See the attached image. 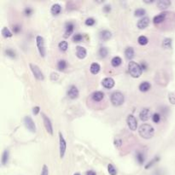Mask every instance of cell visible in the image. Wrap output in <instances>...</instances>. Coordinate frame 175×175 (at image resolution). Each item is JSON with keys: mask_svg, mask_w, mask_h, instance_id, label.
I'll use <instances>...</instances> for the list:
<instances>
[{"mask_svg": "<svg viewBox=\"0 0 175 175\" xmlns=\"http://www.w3.org/2000/svg\"><path fill=\"white\" fill-rule=\"evenodd\" d=\"M150 88H151V85H150V83L148 81L142 82L141 84L139 85V91H142V92H146V91H150Z\"/></svg>", "mask_w": 175, "mask_h": 175, "instance_id": "cb8c5ba5", "label": "cell"}, {"mask_svg": "<svg viewBox=\"0 0 175 175\" xmlns=\"http://www.w3.org/2000/svg\"><path fill=\"white\" fill-rule=\"evenodd\" d=\"M155 80L157 84H159L160 85H165L168 81V79H167V75L166 74V73L163 72V71H159L156 74Z\"/></svg>", "mask_w": 175, "mask_h": 175, "instance_id": "52a82bcc", "label": "cell"}, {"mask_svg": "<svg viewBox=\"0 0 175 175\" xmlns=\"http://www.w3.org/2000/svg\"><path fill=\"white\" fill-rule=\"evenodd\" d=\"M100 69H101V66L97 63H91V68H90V71H91L92 74H97L100 72Z\"/></svg>", "mask_w": 175, "mask_h": 175, "instance_id": "484cf974", "label": "cell"}, {"mask_svg": "<svg viewBox=\"0 0 175 175\" xmlns=\"http://www.w3.org/2000/svg\"><path fill=\"white\" fill-rule=\"evenodd\" d=\"M152 121L156 124L159 123L161 121V115L158 113H155L154 115H152Z\"/></svg>", "mask_w": 175, "mask_h": 175, "instance_id": "60d3db41", "label": "cell"}, {"mask_svg": "<svg viewBox=\"0 0 175 175\" xmlns=\"http://www.w3.org/2000/svg\"><path fill=\"white\" fill-rule=\"evenodd\" d=\"M39 112H40V108H39V106H35V107H33V114L34 115H39Z\"/></svg>", "mask_w": 175, "mask_h": 175, "instance_id": "7dc6e473", "label": "cell"}, {"mask_svg": "<svg viewBox=\"0 0 175 175\" xmlns=\"http://www.w3.org/2000/svg\"><path fill=\"white\" fill-rule=\"evenodd\" d=\"M4 54H5V56H7V57H9L10 58H15V57H16L15 51L10 48L6 49V50L4 51Z\"/></svg>", "mask_w": 175, "mask_h": 175, "instance_id": "e575fe53", "label": "cell"}, {"mask_svg": "<svg viewBox=\"0 0 175 175\" xmlns=\"http://www.w3.org/2000/svg\"><path fill=\"white\" fill-rule=\"evenodd\" d=\"M168 100L171 104L175 105V92H170L168 94Z\"/></svg>", "mask_w": 175, "mask_h": 175, "instance_id": "b9f144b4", "label": "cell"}, {"mask_svg": "<svg viewBox=\"0 0 175 175\" xmlns=\"http://www.w3.org/2000/svg\"><path fill=\"white\" fill-rule=\"evenodd\" d=\"M57 67V69L59 71H64L67 68V67H68V63H67L66 61L62 59V60L58 61Z\"/></svg>", "mask_w": 175, "mask_h": 175, "instance_id": "f1b7e54d", "label": "cell"}, {"mask_svg": "<svg viewBox=\"0 0 175 175\" xmlns=\"http://www.w3.org/2000/svg\"><path fill=\"white\" fill-rule=\"evenodd\" d=\"M41 116H42L43 122H44V125H45V127H46L47 133L49 134H51V135H53V126H52L51 119L45 113H41Z\"/></svg>", "mask_w": 175, "mask_h": 175, "instance_id": "9c48e42d", "label": "cell"}, {"mask_svg": "<svg viewBox=\"0 0 175 175\" xmlns=\"http://www.w3.org/2000/svg\"><path fill=\"white\" fill-rule=\"evenodd\" d=\"M62 11V6L59 3H54L51 8V13L52 15H58Z\"/></svg>", "mask_w": 175, "mask_h": 175, "instance_id": "d4e9b609", "label": "cell"}, {"mask_svg": "<svg viewBox=\"0 0 175 175\" xmlns=\"http://www.w3.org/2000/svg\"><path fill=\"white\" fill-rule=\"evenodd\" d=\"M74 24L72 21L67 22L65 25V33H64V38H68L71 36L74 33Z\"/></svg>", "mask_w": 175, "mask_h": 175, "instance_id": "5bb4252c", "label": "cell"}, {"mask_svg": "<svg viewBox=\"0 0 175 175\" xmlns=\"http://www.w3.org/2000/svg\"><path fill=\"white\" fill-rule=\"evenodd\" d=\"M74 175H80V173H79V172H75Z\"/></svg>", "mask_w": 175, "mask_h": 175, "instance_id": "f5cc1de1", "label": "cell"}, {"mask_svg": "<svg viewBox=\"0 0 175 175\" xmlns=\"http://www.w3.org/2000/svg\"><path fill=\"white\" fill-rule=\"evenodd\" d=\"M50 78H51V79H52V81H56V80H57L58 78H59V75H58L57 73H52L51 74V75H50Z\"/></svg>", "mask_w": 175, "mask_h": 175, "instance_id": "ee69618b", "label": "cell"}, {"mask_svg": "<svg viewBox=\"0 0 175 175\" xmlns=\"http://www.w3.org/2000/svg\"><path fill=\"white\" fill-rule=\"evenodd\" d=\"M146 13V10L145 9H142V8H139V9H135L134 11V15L137 16V17H141V16H144Z\"/></svg>", "mask_w": 175, "mask_h": 175, "instance_id": "8d00e7d4", "label": "cell"}, {"mask_svg": "<svg viewBox=\"0 0 175 175\" xmlns=\"http://www.w3.org/2000/svg\"><path fill=\"white\" fill-rule=\"evenodd\" d=\"M29 67H30V69L31 71H32V73H33V76H34L38 80L43 81V80L45 79L44 74H43V72L41 71V69L39 68V66H37L36 64L29 63Z\"/></svg>", "mask_w": 175, "mask_h": 175, "instance_id": "5b68a950", "label": "cell"}, {"mask_svg": "<svg viewBox=\"0 0 175 175\" xmlns=\"http://www.w3.org/2000/svg\"><path fill=\"white\" fill-rule=\"evenodd\" d=\"M21 31V26H19V25H15L14 27H13V32L14 33H19Z\"/></svg>", "mask_w": 175, "mask_h": 175, "instance_id": "f6af8a7d", "label": "cell"}, {"mask_svg": "<svg viewBox=\"0 0 175 175\" xmlns=\"http://www.w3.org/2000/svg\"><path fill=\"white\" fill-rule=\"evenodd\" d=\"M161 46H162V48L167 49V50L171 49L172 48V39H170V38H166V39H163Z\"/></svg>", "mask_w": 175, "mask_h": 175, "instance_id": "83f0119b", "label": "cell"}, {"mask_svg": "<svg viewBox=\"0 0 175 175\" xmlns=\"http://www.w3.org/2000/svg\"><path fill=\"white\" fill-rule=\"evenodd\" d=\"M150 18L149 17H144V18L140 19L138 23H137V27H139V29H145L148 27L150 24Z\"/></svg>", "mask_w": 175, "mask_h": 175, "instance_id": "e0dca14e", "label": "cell"}, {"mask_svg": "<svg viewBox=\"0 0 175 175\" xmlns=\"http://www.w3.org/2000/svg\"><path fill=\"white\" fill-rule=\"evenodd\" d=\"M98 55L100 58H105L109 55V50L106 47H101L98 51Z\"/></svg>", "mask_w": 175, "mask_h": 175, "instance_id": "4dcf8cb0", "label": "cell"}, {"mask_svg": "<svg viewBox=\"0 0 175 175\" xmlns=\"http://www.w3.org/2000/svg\"><path fill=\"white\" fill-rule=\"evenodd\" d=\"M33 9L31 8V7H26L23 10V14L24 15L26 16H31V15H33Z\"/></svg>", "mask_w": 175, "mask_h": 175, "instance_id": "f35d334b", "label": "cell"}, {"mask_svg": "<svg viewBox=\"0 0 175 175\" xmlns=\"http://www.w3.org/2000/svg\"><path fill=\"white\" fill-rule=\"evenodd\" d=\"M1 33H2V35H3V37H4V38H11V37L13 36L12 33L9 31V28H7L6 27H3V28H2V30H1Z\"/></svg>", "mask_w": 175, "mask_h": 175, "instance_id": "1f68e13d", "label": "cell"}, {"mask_svg": "<svg viewBox=\"0 0 175 175\" xmlns=\"http://www.w3.org/2000/svg\"><path fill=\"white\" fill-rule=\"evenodd\" d=\"M95 23H96L95 19L91 18V17H90V18H87L86 20H85V24L86 25V26H88V27H92Z\"/></svg>", "mask_w": 175, "mask_h": 175, "instance_id": "ab89813d", "label": "cell"}, {"mask_svg": "<svg viewBox=\"0 0 175 175\" xmlns=\"http://www.w3.org/2000/svg\"><path fill=\"white\" fill-rule=\"evenodd\" d=\"M121 63H122V59H121L120 57H115L112 58L111 65L114 67V68H117V67L120 66Z\"/></svg>", "mask_w": 175, "mask_h": 175, "instance_id": "f546056e", "label": "cell"}, {"mask_svg": "<svg viewBox=\"0 0 175 175\" xmlns=\"http://www.w3.org/2000/svg\"><path fill=\"white\" fill-rule=\"evenodd\" d=\"M140 66H141V68H142L143 70H146L147 69V68H148V66H147V63H146L145 62H142L141 64H140Z\"/></svg>", "mask_w": 175, "mask_h": 175, "instance_id": "681fc988", "label": "cell"}, {"mask_svg": "<svg viewBox=\"0 0 175 175\" xmlns=\"http://www.w3.org/2000/svg\"><path fill=\"white\" fill-rule=\"evenodd\" d=\"M36 44H37V47H38V51L39 52V55L42 57H45L46 54V45H45V39L42 36L40 35H38L36 37Z\"/></svg>", "mask_w": 175, "mask_h": 175, "instance_id": "277c9868", "label": "cell"}, {"mask_svg": "<svg viewBox=\"0 0 175 175\" xmlns=\"http://www.w3.org/2000/svg\"><path fill=\"white\" fill-rule=\"evenodd\" d=\"M127 123L129 129L132 131H136L138 128V121L135 116H133V115H129L127 116Z\"/></svg>", "mask_w": 175, "mask_h": 175, "instance_id": "30bf717a", "label": "cell"}, {"mask_svg": "<svg viewBox=\"0 0 175 175\" xmlns=\"http://www.w3.org/2000/svg\"><path fill=\"white\" fill-rule=\"evenodd\" d=\"M67 150V142L64 139L63 135L62 133H59V152H60V157L63 159L66 154Z\"/></svg>", "mask_w": 175, "mask_h": 175, "instance_id": "ba28073f", "label": "cell"}, {"mask_svg": "<svg viewBox=\"0 0 175 175\" xmlns=\"http://www.w3.org/2000/svg\"><path fill=\"white\" fill-rule=\"evenodd\" d=\"M23 122H24L26 128L29 132L33 133H36V126H35V123H34V121H33V120L32 119L31 116H29V115L25 116L24 119H23Z\"/></svg>", "mask_w": 175, "mask_h": 175, "instance_id": "8992f818", "label": "cell"}, {"mask_svg": "<svg viewBox=\"0 0 175 175\" xmlns=\"http://www.w3.org/2000/svg\"><path fill=\"white\" fill-rule=\"evenodd\" d=\"M112 38V33L109 30H103L99 33V39L103 41H108Z\"/></svg>", "mask_w": 175, "mask_h": 175, "instance_id": "ac0fdd59", "label": "cell"}, {"mask_svg": "<svg viewBox=\"0 0 175 175\" xmlns=\"http://www.w3.org/2000/svg\"><path fill=\"white\" fill-rule=\"evenodd\" d=\"M72 40L73 42L74 43L81 42L82 40H83V36H82V34H80V33H75V34H74V36L72 37Z\"/></svg>", "mask_w": 175, "mask_h": 175, "instance_id": "74e56055", "label": "cell"}, {"mask_svg": "<svg viewBox=\"0 0 175 175\" xmlns=\"http://www.w3.org/2000/svg\"><path fill=\"white\" fill-rule=\"evenodd\" d=\"M58 48L60 49V51H62V52H67V50L68 48V44L67 41L63 40L58 44Z\"/></svg>", "mask_w": 175, "mask_h": 175, "instance_id": "836d02e7", "label": "cell"}, {"mask_svg": "<svg viewBox=\"0 0 175 175\" xmlns=\"http://www.w3.org/2000/svg\"><path fill=\"white\" fill-rule=\"evenodd\" d=\"M171 3H172L171 1H169V0H160V1H157L156 4L158 9L164 10V9H167L171 5Z\"/></svg>", "mask_w": 175, "mask_h": 175, "instance_id": "ffe728a7", "label": "cell"}, {"mask_svg": "<svg viewBox=\"0 0 175 175\" xmlns=\"http://www.w3.org/2000/svg\"><path fill=\"white\" fill-rule=\"evenodd\" d=\"M139 133L143 139H150L154 136L155 129L150 124H142L139 128Z\"/></svg>", "mask_w": 175, "mask_h": 175, "instance_id": "6da1fadb", "label": "cell"}, {"mask_svg": "<svg viewBox=\"0 0 175 175\" xmlns=\"http://www.w3.org/2000/svg\"><path fill=\"white\" fill-rule=\"evenodd\" d=\"M160 161V156H156L155 157H153V159L150 161H149L148 164H146L145 166V168L147 170V169H150L151 167H153L157 163L158 161Z\"/></svg>", "mask_w": 175, "mask_h": 175, "instance_id": "4316f807", "label": "cell"}, {"mask_svg": "<svg viewBox=\"0 0 175 175\" xmlns=\"http://www.w3.org/2000/svg\"><path fill=\"white\" fill-rule=\"evenodd\" d=\"M150 115H151V113H150V109L148 108H145V109H143L140 113H139V119L141 120L142 121H147L150 118Z\"/></svg>", "mask_w": 175, "mask_h": 175, "instance_id": "4fadbf2b", "label": "cell"}, {"mask_svg": "<svg viewBox=\"0 0 175 175\" xmlns=\"http://www.w3.org/2000/svg\"><path fill=\"white\" fill-rule=\"evenodd\" d=\"M108 172L109 175H117V169L115 168L113 164L109 163L108 165Z\"/></svg>", "mask_w": 175, "mask_h": 175, "instance_id": "d590c367", "label": "cell"}, {"mask_svg": "<svg viewBox=\"0 0 175 175\" xmlns=\"http://www.w3.org/2000/svg\"><path fill=\"white\" fill-rule=\"evenodd\" d=\"M167 15V12H162L159 14V15H156L153 19V22L155 25H158L162 23L163 21H166Z\"/></svg>", "mask_w": 175, "mask_h": 175, "instance_id": "2e32d148", "label": "cell"}, {"mask_svg": "<svg viewBox=\"0 0 175 175\" xmlns=\"http://www.w3.org/2000/svg\"><path fill=\"white\" fill-rule=\"evenodd\" d=\"M103 98H104V93L103 91H94L93 93L91 94V99L93 100L94 102H101Z\"/></svg>", "mask_w": 175, "mask_h": 175, "instance_id": "d6986e66", "label": "cell"}, {"mask_svg": "<svg viewBox=\"0 0 175 175\" xmlns=\"http://www.w3.org/2000/svg\"><path fill=\"white\" fill-rule=\"evenodd\" d=\"M153 175H165V172L161 169H158V170L153 172Z\"/></svg>", "mask_w": 175, "mask_h": 175, "instance_id": "c3c4849f", "label": "cell"}, {"mask_svg": "<svg viewBox=\"0 0 175 175\" xmlns=\"http://www.w3.org/2000/svg\"><path fill=\"white\" fill-rule=\"evenodd\" d=\"M87 55V52H86V49L83 47V46H78L76 47V57L79 59H84Z\"/></svg>", "mask_w": 175, "mask_h": 175, "instance_id": "9a60e30c", "label": "cell"}, {"mask_svg": "<svg viewBox=\"0 0 175 175\" xmlns=\"http://www.w3.org/2000/svg\"><path fill=\"white\" fill-rule=\"evenodd\" d=\"M115 143L116 146H119V145H121V139H116V140L115 141Z\"/></svg>", "mask_w": 175, "mask_h": 175, "instance_id": "816d5d0a", "label": "cell"}, {"mask_svg": "<svg viewBox=\"0 0 175 175\" xmlns=\"http://www.w3.org/2000/svg\"><path fill=\"white\" fill-rule=\"evenodd\" d=\"M128 71H129L130 75L133 78H139L143 74V69L140 64L137 63L136 62H133V61H131L128 63Z\"/></svg>", "mask_w": 175, "mask_h": 175, "instance_id": "7a4b0ae2", "label": "cell"}, {"mask_svg": "<svg viewBox=\"0 0 175 175\" xmlns=\"http://www.w3.org/2000/svg\"><path fill=\"white\" fill-rule=\"evenodd\" d=\"M110 101H111L113 105L118 107V106L123 104L125 102V97H124L123 93H121V91H115L111 94Z\"/></svg>", "mask_w": 175, "mask_h": 175, "instance_id": "3957f363", "label": "cell"}, {"mask_svg": "<svg viewBox=\"0 0 175 175\" xmlns=\"http://www.w3.org/2000/svg\"><path fill=\"white\" fill-rule=\"evenodd\" d=\"M115 79L111 77H107L102 80V85L106 89H112L115 86Z\"/></svg>", "mask_w": 175, "mask_h": 175, "instance_id": "7c38bea8", "label": "cell"}, {"mask_svg": "<svg viewBox=\"0 0 175 175\" xmlns=\"http://www.w3.org/2000/svg\"><path fill=\"white\" fill-rule=\"evenodd\" d=\"M134 49L133 47H127L126 50H125V57L127 58V60H129L131 62V60L134 57Z\"/></svg>", "mask_w": 175, "mask_h": 175, "instance_id": "603a6c76", "label": "cell"}, {"mask_svg": "<svg viewBox=\"0 0 175 175\" xmlns=\"http://www.w3.org/2000/svg\"><path fill=\"white\" fill-rule=\"evenodd\" d=\"M136 160L139 165H143L145 161V154L141 150H138L136 152Z\"/></svg>", "mask_w": 175, "mask_h": 175, "instance_id": "7402d4cb", "label": "cell"}, {"mask_svg": "<svg viewBox=\"0 0 175 175\" xmlns=\"http://www.w3.org/2000/svg\"><path fill=\"white\" fill-rule=\"evenodd\" d=\"M103 10L104 13H109L111 11V6H110L109 4H106V5L103 6Z\"/></svg>", "mask_w": 175, "mask_h": 175, "instance_id": "bcb514c9", "label": "cell"}, {"mask_svg": "<svg viewBox=\"0 0 175 175\" xmlns=\"http://www.w3.org/2000/svg\"><path fill=\"white\" fill-rule=\"evenodd\" d=\"M138 42L140 46H146L149 43V39L146 36H144V35H141V36L139 37L138 39Z\"/></svg>", "mask_w": 175, "mask_h": 175, "instance_id": "d6a6232c", "label": "cell"}, {"mask_svg": "<svg viewBox=\"0 0 175 175\" xmlns=\"http://www.w3.org/2000/svg\"><path fill=\"white\" fill-rule=\"evenodd\" d=\"M40 175H49V168L46 164L43 165L42 170H41V173H40Z\"/></svg>", "mask_w": 175, "mask_h": 175, "instance_id": "7bdbcfd3", "label": "cell"}, {"mask_svg": "<svg viewBox=\"0 0 175 175\" xmlns=\"http://www.w3.org/2000/svg\"><path fill=\"white\" fill-rule=\"evenodd\" d=\"M9 160V150H4L2 154V158H1V163L3 166H6Z\"/></svg>", "mask_w": 175, "mask_h": 175, "instance_id": "44dd1931", "label": "cell"}, {"mask_svg": "<svg viewBox=\"0 0 175 175\" xmlns=\"http://www.w3.org/2000/svg\"><path fill=\"white\" fill-rule=\"evenodd\" d=\"M67 94H68V97H69L70 99H76L79 97V91L78 88L76 87L75 85H70Z\"/></svg>", "mask_w": 175, "mask_h": 175, "instance_id": "8fae6325", "label": "cell"}, {"mask_svg": "<svg viewBox=\"0 0 175 175\" xmlns=\"http://www.w3.org/2000/svg\"><path fill=\"white\" fill-rule=\"evenodd\" d=\"M85 175H97V173L93 170H89V171L85 172Z\"/></svg>", "mask_w": 175, "mask_h": 175, "instance_id": "f907efd6", "label": "cell"}]
</instances>
